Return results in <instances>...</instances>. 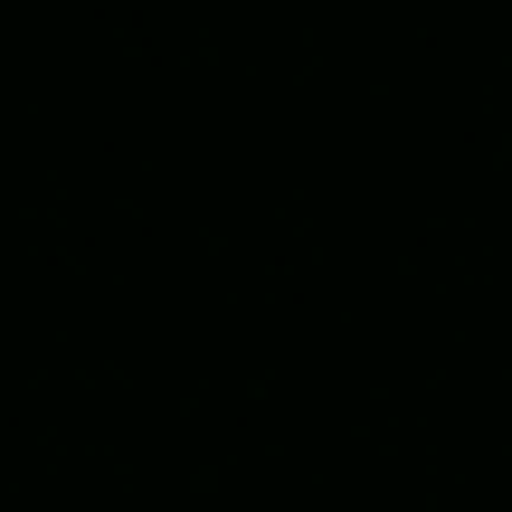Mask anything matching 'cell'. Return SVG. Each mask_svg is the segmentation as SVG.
Listing matches in <instances>:
<instances>
[]
</instances>
